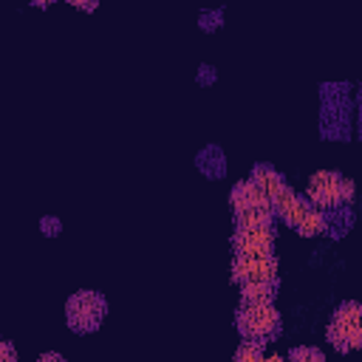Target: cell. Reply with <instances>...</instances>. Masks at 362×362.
Segmentation results:
<instances>
[{"mask_svg": "<svg viewBox=\"0 0 362 362\" xmlns=\"http://www.w3.org/2000/svg\"><path fill=\"white\" fill-rule=\"evenodd\" d=\"M277 257L272 255H235L232 260V280L238 286L243 283H277Z\"/></svg>", "mask_w": 362, "mask_h": 362, "instance_id": "obj_6", "label": "cell"}, {"mask_svg": "<svg viewBox=\"0 0 362 362\" xmlns=\"http://www.w3.org/2000/svg\"><path fill=\"white\" fill-rule=\"evenodd\" d=\"M249 181L263 192V198H266V201H272V198L286 187V178H283L272 164H255V170H252Z\"/></svg>", "mask_w": 362, "mask_h": 362, "instance_id": "obj_9", "label": "cell"}, {"mask_svg": "<svg viewBox=\"0 0 362 362\" xmlns=\"http://www.w3.org/2000/svg\"><path fill=\"white\" fill-rule=\"evenodd\" d=\"M320 130L325 139H351V90L348 85H322V116Z\"/></svg>", "mask_w": 362, "mask_h": 362, "instance_id": "obj_1", "label": "cell"}, {"mask_svg": "<svg viewBox=\"0 0 362 362\" xmlns=\"http://www.w3.org/2000/svg\"><path fill=\"white\" fill-rule=\"evenodd\" d=\"M40 362H65V356L59 351H45V354H40Z\"/></svg>", "mask_w": 362, "mask_h": 362, "instance_id": "obj_21", "label": "cell"}, {"mask_svg": "<svg viewBox=\"0 0 362 362\" xmlns=\"http://www.w3.org/2000/svg\"><path fill=\"white\" fill-rule=\"evenodd\" d=\"M229 204H232V212H238V209L257 206V204H269V201L263 198V192H260L249 178H243V181H238V184L232 187V192H229Z\"/></svg>", "mask_w": 362, "mask_h": 362, "instance_id": "obj_10", "label": "cell"}, {"mask_svg": "<svg viewBox=\"0 0 362 362\" xmlns=\"http://www.w3.org/2000/svg\"><path fill=\"white\" fill-rule=\"evenodd\" d=\"M235 226H274L272 204H257L235 212Z\"/></svg>", "mask_w": 362, "mask_h": 362, "instance_id": "obj_12", "label": "cell"}, {"mask_svg": "<svg viewBox=\"0 0 362 362\" xmlns=\"http://www.w3.org/2000/svg\"><path fill=\"white\" fill-rule=\"evenodd\" d=\"M74 8H82V11H93L99 6V0H68Z\"/></svg>", "mask_w": 362, "mask_h": 362, "instance_id": "obj_20", "label": "cell"}, {"mask_svg": "<svg viewBox=\"0 0 362 362\" xmlns=\"http://www.w3.org/2000/svg\"><path fill=\"white\" fill-rule=\"evenodd\" d=\"M286 356H288L291 362H322V359H325V354H322L320 348H314V345H297V348H291Z\"/></svg>", "mask_w": 362, "mask_h": 362, "instance_id": "obj_16", "label": "cell"}, {"mask_svg": "<svg viewBox=\"0 0 362 362\" xmlns=\"http://www.w3.org/2000/svg\"><path fill=\"white\" fill-rule=\"evenodd\" d=\"M354 181L339 175L337 170H320L308 178L305 187V198L308 204H314L317 209H337V206H348L354 204Z\"/></svg>", "mask_w": 362, "mask_h": 362, "instance_id": "obj_2", "label": "cell"}, {"mask_svg": "<svg viewBox=\"0 0 362 362\" xmlns=\"http://www.w3.org/2000/svg\"><path fill=\"white\" fill-rule=\"evenodd\" d=\"M195 167L204 178H212V181H221L226 175V153L218 147V144H206L204 150H198L195 156Z\"/></svg>", "mask_w": 362, "mask_h": 362, "instance_id": "obj_8", "label": "cell"}, {"mask_svg": "<svg viewBox=\"0 0 362 362\" xmlns=\"http://www.w3.org/2000/svg\"><path fill=\"white\" fill-rule=\"evenodd\" d=\"M300 238H317V235H325L328 232V221H325V212L317 209L314 204H308V209L303 212V218L291 226Z\"/></svg>", "mask_w": 362, "mask_h": 362, "instance_id": "obj_11", "label": "cell"}, {"mask_svg": "<svg viewBox=\"0 0 362 362\" xmlns=\"http://www.w3.org/2000/svg\"><path fill=\"white\" fill-rule=\"evenodd\" d=\"M28 3H31L34 8H48V6H54L57 0H28Z\"/></svg>", "mask_w": 362, "mask_h": 362, "instance_id": "obj_22", "label": "cell"}, {"mask_svg": "<svg viewBox=\"0 0 362 362\" xmlns=\"http://www.w3.org/2000/svg\"><path fill=\"white\" fill-rule=\"evenodd\" d=\"M277 283H243L240 286V305H263L274 303Z\"/></svg>", "mask_w": 362, "mask_h": 362, "instance_id": "obj_13", "label": "cell"}, {"mask_svg": "<svg viewBox=\"0 0 362 362\" xmlns=\"http://www.w3.org/2000/svg\"><path fill=\"white\" fill-rule=\"evenodd\" d=\"M274 226H235L232 252L235 255H272L274 252Z\"/></svg>", "mask_w": 362, "mask_h": 362, "instance_id": "obj_7", "label": "cell"}, {"mask_svg": "<svg viewBox=\"0 0 362 362\" xmlns=\"http://www.w3.org/2000/svg\"><path fill=\"white\" fill-rule=\"evenodd\" d=\"M221 25H223V11H221V8H204V11L198 14V28H201V31L215 34Z\"/></svg>", "mask_w": 362, "mask_h": 362, "instance_id": "obj_15", "label": "cell"}, {"mask_svg": "<svg viewBox=\"0 0 362 362\" xmlns=\"http://www.w3.org/2000/svg\"><path fill=\"white\" fill-rule=\"evenodd\" d=\"M105 317H107V303L93 288H82V291L71 294L68 303H65V325L74 334H93V331H99Z\"/></svg>", "mask_w": 362, "mask_h": 362, "instance_id": "obj_3", "label": "cell"}, {"mask_svg": "<svg viewBox=\"0 0 362 362\" xmlns=\"http://www.w3.org/2000/svg\"><path fill=\"white\" fill-rule=\"evenodd\" d=\"M195 82H198V85H204V88L215 85V82H218V74H215V68H212V65H198Z\"/></svg>", "mask_w": 362, "mask_h": 362, "instance_id": "obj_18", "label": "cell"}, {"mask_svg": "<svg viewBox=\"0 0 362 362\" xmlns=\"http://www.w3.org/2000/svg\"><path fill=\"white\" fill-rule=\"evenodd\" d=\"M266 356V342L257 339H240V345L235 348V362H260Z\"/></svg>", "mask_w": 362, "mask_h": 362, "instance_id": "obj_14", "label": "cell"}, {"mask_svg": "<svg viewBox=\"0 0 362 362\" xmlns=\"http://www.w3.org/2000/svg\"><path fill=\"white\" fill-rule=\"evenodd\" d=\"M40 232L45 238H57V235H62V221L57 215H42L40 218Z\"/></svg>", "mask_w": 362, "mask_h": 362, "instance_id": "obj_17", "label": "cell"}, {"mask_svg": "<svg viewBox=\"0 0 362 362\" xmlns=\"http://www.w3.org/2000/svg\"><path fill=\"white\" fill-rule=\"evenodd\" d=\"M235 328L240 339H257V342H274L283 331V317L274 308V303L263 305H240L235 311Z\"/></svg>", "mask_w": 362, "mask_h": 362, "instance_id": "obj_4", "label": "cell"}, {"mask_svg": "<svg viewBox=\"0 0 362 362\" xmlns=\"http://www.w3.org/2000/svg\"><path fill=\"white\" fill-rule=\"evenodd\" d=\"M325 337L342 354L356 351L362 345V305L356 300L339 303L334 308V314H331V322L325 328Z\"/></svg>", "mask_w": 362, "mask_h": 362, "instance_id": "obj_5", "label": "cell"}, {"mask_svg": "<svg viewBox=\"0 0 362 362\" xmlns=\"http://www.w3.org/2000/svg\"><path fill=\"white\" fill-rule=\"evenodd\" d=\"M0 362H17V348L0 337Z\"/></svg>", "mask_w": 362, "mask_h": 362, "instance_id": "obj_19", "label": "cell"}]
</instances>
